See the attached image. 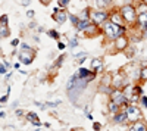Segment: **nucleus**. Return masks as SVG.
Returning a JSON list of instances; mask_svg holds the SVG:
<instances>
[{
  "label": "nucleus",
  "mask_w": 147,
  "mask_h": 131,
  "mask_svg": "<svg viewBox=\"0 0 147 131\" xmlns=\"http://www.w3.org/2000/svg\"><path fill=\"white\" fill-rule=\"evenodd\" d=\"M102 32L109 41H115L118 37L127 34V25H118V24L107 19L102 25Z\"/></svg>",
  "instance_id": "nucleus-1"
},
{
  "label": "nucleus",
  "mask_w": 147,
  "mask_h": 131,
  "mask_svg": "<svg viewBox=\"0 0 147 131\" xmlns=\"http://www.w3.org/2000/svg\"><path fill=\"white\" fill-rule=\"evenodd\" d=\"M121 10V14L122 16H124L125 19V24L128 27H134V25H137V18H138V12H137V7L136 6H132L129 3L124 5V6H121L119 7Z\"/></svg>",
  "instance_id": "nucleus-2"
},
{
  "label": "nucleus",
  "mask_w": 147,
  "mask_h": 131,
  "mask_svg": "<svg viewBox=\"0 0 147 131\" xmlns=\"http://www.w3.org/2000/svg\"><path fill=\"white\" fill-rule=\"evenodd\" d=\"M109 16H110V12H107L106 9H91V21L94 22V24H97L99 27H102L103 24L109 19Z\"/></svg>",
  "instance_id": "nucleus-3"
},
{
  "label": "nucleus",
  "mask_w": 147,
  "mask_h": 131,
  "mask_svg": "<svg viewBox=\"0 0 147 131\" xmlns=\"http://www.w3.org/2000/svg\"><path fill=\"white\" fill-rule=\"evenodd\" d=\"M125 112H127V115H128V122H129V124L143 120L141 109L137 106V103H129V106L127 108V111H125Z\"/></svg>",
  "instance_id": "nucleus-4"
},
{
  "label": "nucleus",
  "mask_w": 147,
  "mask_h": 131,
  "mask_svg": "<svg viewBox=\"0 0 147 131\" xmlns=\"http://www.w3.org/2000/svg\"><path fill=\"white\" fill-rule=\"evenodd\" d=\"M109 97H110V100H113V102H116L118 105H124L125 102H128V99H127V94H125V91L122 90V88H113L112 91H110V94H109ZM129 103V102H128Z\"/></svg>",
  "instance_id": "nucleus-5"
},
{
  "label": "nucleus",
  "mask_w": 147,
  "mask_h": 131,
  "mask_svg": "<svg viewBox=\"0 0 147 131\" xmlns=\"http://www.w3.org/2000/svg\"><path fill=\"white\" fill-rule=\"evenodd\" d=\"M52 18L57 22V24H65L66 22V19L69 18V14L65 10V9H60L59 6H56L55 9H53V12H52Z\"/></svg>",
  "instance_id": "nucleus-6"
},
{
  "label": "nucleus",
  "mask_w": 147,
  "mask_h": 131,
  "mask_svg": "<svg viewBox=\"0 0 147 131\" xmlns=\"http://www.w3.org/2000/svg\"><path fill=\"white\" fill-rule=\"evenodd\" d=\"M128 44H129V37L127 34L121 35V37H118L115 41H113V46H115V50L116 52H124L128 49Z\"/></svg>",
  "instance_id": "nucleus-7"
},
{
  "label": "nucleus",
  "mask_w": 147,
  "mask_h": 131,
  "mask_svg": "<svg viewBox=\"0 0 147 131\" xmlns=\"http://www.w3.org/2000/svg\"><path fill=\"white\" fill-rule=\"evenodd\" d=\"M34 56H35V52H28V50H21L19 52V61L24 63V65H31L32 61H34Z\"/></svg>",
  "instance_id": "nucleus-8"
},
{
  "label": "nucleus",
  "mask_w": 147,
  "mask_h": 131,
  "mask_svg": "<svg viewBox=\"0 0 147 131\" xmlns=\"http://www.w3.org/2000/svg\"><path fill=\"white\" fill-rule=\"evenodd\" d=\"M112 86H113V88H124L127 86V82H125V74H113Z\"/></svg>",
  "instance_id": "nucleus-9"
},
{
  "label": "nucleus",
  "mask_w": 147,
  "mask_h": 131,
  "mask_svg": "<svg viewBox=\"0 0 147 131\" xmlns=\"http://www.w3.org/2000/svg\"><path fill=\"white\" fill-rule=\"evenodd\" d=\"M77 74H78L80 78H87L88 81H93L96 78V75H97L93 69H87V68H80L77 71Z\"/></svg>",
  "instance_id": "nucleus-10"
},
{
  "label": "nucleus",
  "mask_w": 147,
  "mask_h": 131,
  "mask_svg": "<svg viewBox=\"0 0 147 131\" xmlns=\"http://www.w3.org/2000/svg\"><path fill=\"white\" fill-rule=\"evenodd\" d=\"M100 31H102V27H99V25H97V24L91 22L90 25H88L87 28H85V30H84L82 32H84L85 35H87V37H96V35L99 34Z\"/></svg>",
  "instance_id": "nucleus-11"
},
{
  "label": "nucleus",
  "mask_w": 147,
  "mask_h": 131,
  "mask_svg": "<svg viewBox=\"0 0 147 131\" xmlns=\"http://www.w3.org/2000/svg\"><path fill=\"white\" fill-rule=\"evenodd\" d=\"M109 19L112 22H115V24H118V25H127L124 16H122V14H121V10H112V12H110Z\"/></svg>",
  "instance_id": "nucleus-12"
},
{
  "label": "nucleus",
  "mask_w": 147,
  "mask_h": 131,
  "mask_svg": "<svg viewBox=\"0 0 147 131\" xmlns=\"http://www.w3.org/2000/svg\"><path fill=\"white\" fill-rule=\"evenodd\" d=\"M112 118H113V122L115 124H127L128 122V115H127L125 111H121V112L112 115Z\"/></svg>",
  "instance_id": "nucleus-13"
},
{
  "label": "nucleus",
  "mask_w": 147,
  "mask_h": 131,
  "mask_svg": "<svg viewBox=\"0 0 147 131\" xmlns=\"http://www.w3.org/2000/svg\"><path fill=\"white\" fill-rule=\"evenodd\" d=\"M91 69L94 71L96 74H99L103 71V59L102 57H94L91 61Z\"/></svg>",
  "instance_id": "nucleus-14"
},
{
  "label": "nucleus",
  "mask_w": 147,
  "mask_h": 131,
  "mask_svg": "<svg viewBox=\"0 0 147 131\" xmlns=\"http://www.w3.org/2000/svg\"><path fill=\"white\" fill-rule=\"evenodd\" d=\"M129 130L131 131H147V124L144 122V120H140V121H136L129 125Z\"/></svg>",
  "instance_id": "nucleus-15"
},
{
  "label": "nucleus",
  "mask_w": 147,
  "mask_h": 131,
  "mask_svg": "<svg viewBox=\"0 0 147 131\" xmlns=\"http://www.w3.org/2000/svg\"><path fill=\"white\" fill-rule=\"evenodd\" d=\"M27 120H28L32 125H35V127H41V121H40L38 115H37L35 112H28V113H27Z\"/></svg>",
  "instance_id": "nucleus-16"
},
{
  "label": "nucleus",
  "mask_w": 147,
  "mask_h": 131,
  "mask_svg": "<svg viewBox=\"0 0 147 131\" xmlns=\"http://www.w3.org/2000/svg\"><path fill=\"white\" fill-rule=\"evenodd\" d=\"M107 111H109L110 115H115V113L121 112V105H118V103L113 102V100H109V103H107Z\"/></svg>",
  "instance_id": "nucleus-17"
},
{
  "label": "nucleus",
  "mask_w": 147,
  "mask_h": 131,
  "mask_svg": "<svg viewBox=\"0 0 147 131\" xmlns=\"http://www.w3.org/2000/svg\"><path fill=\"white\" fill-rule=\"evenodd\" d=\"M91 22H93L91 19H80V22L77 24V27H75V28H77V31H78V32H82L85 28H87V27L90 25Z\"/></svg>",
  "instance_id": "nucleus-18"
},
{
  "label": "nucleus",
  "mask_w": 147,
  "mask_h": 131,
  "mask_svg": "<svg viewBox=\"0 0 147 131\" xmlns=\"http://www.w3.org/2000/svg\"><path fill=\"white\" fill-rule=\"evenodd\" d=\"M112 80H113V74H105L102 78H100V84L102 86H112Z\"/></svg>",
  "instance_id": "nucleus-19"
},
{
  "label": "nucleus",
  "mask_w": 147,
  "mask_h": 131,
  "mask_svg": "<svg viewBox=\"0 0 147 131\" xmlns=\"http://www.w3.org/2000/svg\"><path fill=\"white\" fill-rule=\"evenodd\" d=\"M80 19H91L90 16H91V9L90 7H85V9H82L81 12H80Z\"/></svg>",
  "instance_id": "nucleus-20"
},
{
  "label": "nucleus",
  "mask_w": 147,
  "mask_h": 131,
  "mask_svg": "<svg viewBox=\"0 0 147 131\" xmlns=\"http://www.w3.org/2000/svg\"><path fill=\"white\" fill-rule=\"evenodd\" d=\"M80 77H78V74H74L69 80H68V82H66V90H71L74 86L77 84V80H78Z\"/></svg>",
  "instance_id": "nucleus-21"
},
{
  "label": "nucleus",
  "mask_w": 147,
  "mask_h": 131,
  "mask_svg": "<svg viewBox=\"0 0 147 131\" xmlns=\"http://www.w3.org/2000/svg\"><path fill=\"white\" fill-rule=\"evenodd\" d=\"M96 5L100 9H106L107 6L112 5V0H96Z\"/></svg>",
  "instance_id": "nucleus-22"
},
{
  "label": "nucleus",
  "mask_w": 147,
  "mask_h": 131,
  "mask_svg": "<svg viewBox=\"0 0 147 131\" xmlns=\"http://www.w3.org/2000/svg\"><path fill=\"white\" fill-rule=\"evenodd\" d=\"M147 24V12H143V14H138V18H137V25H144Z\"/></svg>",
  "instance_id": "nucleus-23"
},
{
  "label": "nucleus",
  "mask_w": 147,
  "mask_h": 131,
  "mask_svg": "<svg viewBox=\"0 0 147 131\" xmlns=\"http://www.w3.org/2000/svg\"><path fill=\"white\" fill-rule=\"evenodd\" d=\"M127 99H128V102H129V103H138V102H140V94H137L136 91H134V93L128 94Z\"/></svg>",
  "instance_id": "nucleus-24"
},
{
  "label": "nucleus",
  "mask_w": 147,
  "mask_h": 131,
  "mask_svg": "<svg viewBox=\"0 0 147 131\" xmlns=\"http://www.w3.org/2000/svg\"><path fill=\"white\" fill-rule=\"evenodd\" d=\"M136 7H137V12H138V14H143V12H147V3L144 2V0H140V2L136 5Z\"/></svg>",
  "instance_id": "nucleus-25"
},
{
  "label": "nucleus",
  "mask_w": 147,
  "mask_h": 131,
  "mask_svg": "<svg viewBox=\"0 0 147 131\" xmlns=\"http://www.w3.org/2000/svg\"><path fill=\"white\" fill-rule=\"evenodd\" d=\"M138 80H140L141 82L147 81V66H143V68L138 71Z\"/></svg>",
  "instance_id": "nucleus-26"
},
{
  "label": "nucleus",
  "mask_w": 147,
  "mask_h": 131,
  "mask_svg": "<svg viewBox=\"0 0 147 131\" xmlns=\"http://www.w3.org/2000/svg\"><path fill=\"white\" fill-rule=\"evenodd\" d=\"M9 28H7V25H0V37L2 38H7L9 37Z\"/></svg>",
  "instance_id": "nucleus-27"
},
{
  "label": "nucleus",
  "mask_w": 147,
  "mask_h": 131,
  "mask_svg": "<svg viewBox=\"0 0 147 131\" xmlns=\"http://www.w3.org/2000/svg\"><path fill=\"white\" fill-rule=\"evenodd\" d=\"M47 35L53 40H59L60 38V34L56 31V30H47Z\"/></svg>",
  "instance_id": "nucleus-28"
},
{
  "label": "nucleus",
  "mask_w": 147,
  "mask_h": 131,
  "mask_svg": "<svg viewBox=\"0 0 147 131\" xmlns=\"http://www.w3.org/2000/svg\"><path fill=\"white\" fill-rule=\"evenodd\" d=\"M69 3H71V0H57V6L60 9H66L69 6Z\"/></svg>",
  "instance_id": "nucleus-29"
},
{
  "label": "nucleus",
  "mask_w": 147,
  "mask_h": 131,
  "mask_svg": "<svg viewBox=\"0 0 147 131\" xmlns=\"http://www.w3.org/2000/svg\"><path fill=\"white\" fill-rule=\"evenodd\" d=\"M65 57H66V55H60V56L56 59V65H55V68L62 66V63H63V61H65Z\"/></svg>",
  "instance_id": "nucleus-30"
},
{
  "label": "nucleus",
  "mask_w": 147,
  "mask_h": 131,
  "mask_svg": "<svg viewBox=\"0 0 147 131\" xmlns=\"http://www.w3.org/2000/svg\"><path fill=\"white\" fill-rule=\"evenodd\" d=\"M69 19H71V22H72L74 27H77V24L80 22V16H78V15H71V14H69Z\"/></svg>",
  "instance_id": "nucleus-31"
},
{
  "label": "nucleus",
  "mask_w": 147,
  "mask_h": 131,
  "mask_svg": "<svg viewBox=\"0 0 147 131\" xmlns=\"http://www.w3.org/2000/svg\"><path fill=\"white\" fill-rule=\"evenodd\" d=\"M140 105H141L143 109H147V96L141 94V96H140Z\"/></svg>",
  "instance_id": "nucleus-32"
},
{
  "label": "nucleus",
  "mask_w": 147,
  "mask_h": 131,
  "mask_svg": "<svg viewBox=\"0 0 147 131\" xmlns=\"http://www.w3.org/2000/svg\"><path fill=\"white\" fill-rule=\"evenodd\" d=\"M7 22H9V18H7L6 14H3L0 16V25H7Z\"/></svg>",
  "instance_id": "nucleus-33"
},
{
  "label": "nucleus",
  "mask_w": 147,
  "mask_h": 131,
  "mask_svg": "<svg viewBox=\"0 0 147 131\" xmlns=\"http://www.w3.org/2000/svg\"><path fill=\"white\" fill-rule=\"evenodd\" d=\"M60 103H62L60 100H56V102H47L46 105H47V108H56V106H59Z\"/></svg>",
  "instance_id": "nucleus-34"
},
{
  "label": "nucleus",
  "mask_w": 147,
  "mask_h": 131,
  "mask_svg": "<svg viewBox=\"0 0 147 131\" xmlns=\"http://www.w3.org/2000/svg\"><path fill=\"white\" fill-rule=\"evenodd\" d=\"M78 43H80V41H78L77 38H71V40H69V47H71V49H75V47L78 46Z\"/></svg>",
  "instance_id": "nucleus-35"
},
{
  "label": "nucleus",
  "mask_w": 147,
  "mask_h": 131,
  "mask_svg": "<svg viewBox=\"0 0 147 131\" xmlns=\"http://www.w3.org/2000/svg\"><path fill=\"white\" fill-rule=\"evenodd\" d=\"M21 49H22V50H28V52H34L32 47H31L28 43H22V44H21Z\"/></svg>",
  "instance_id": "nucleus-36"
},
{
  "label": "nucleus",
  "mask_w": 147,
  "mask_h": 131,
  "mask_svg": "<svg viewBox=\"0 0 147 131\" xmlns=\"http://www.w3.org/2000/svg\"><path fill=\"white\" fill-rule=\"evenodd\" d=\"M6 68H7V66H6L5 62L2 61V65H0V74H2V75H6V74H7V72H6Z\"/></svg>",
  "instance_id": "nucleus-37"
},
{
  "label": "nucleus",
  "mask_w": 147,
  "mask_h": 131,
  "mask_svg": "<svg viewBox=\"0 0 147 131\" xmlns=\"http://www.w3.org/2000/svg\"><path fill=\"white\" fill-rule=\"evenodd\" d=\"M134 91L141 96V94H143V87H141V86H134Z\"/></svg>",
  "instance_id": "nucleus-38"
},
{
  "label": "nucleus",
  "mask_w": 147,
  "mask_h": 131,
  "mask_svg": "<svg viewBox=\"0 0 147 131\" xmlns=\"http://www.w3.org/2000/svg\"><path fill=\"white\" fill-rule=\"evenodd\" d=\"M7 99H9V94L6 93V94H3V96L0 97V103H2V105H5V103L7 102Z\"/></svg>",
  "instance_id": "nucleus-39"
},
{
  "label": "nucleus",
  "mask_w": 147,
  "mask_h": 131,
  "mask_svg": "<svg viewBox=\"0 0 147 131\" xmlns=\"http://www.w3.org/2000/svg\"><path fill=\"white\" fill-rule=\"evenodd\" d=\"M34 15H35V12H34L32 9H30V10H27V16H28L30 19H32V18H34Z\"/></svg>",
  "instance_id": "nucleus-40"
},
{
  "label": "nucleus",
  "mask_w": 147,
  "mask_h": 131,
  "mask_svg": "<svg viewBox=\"0 0 147 131\" xmlns=\"http://www.w3.org/2000/svg\"><path fill=\"white\" fill-rule=\"evenodd\" d=\"M85 59H87V56H82V57L77 59V63H78V65H82V63L85 62Z\"/></svg>",
  "instance_id": "nucleus-41"
},
{
  "label": "nucleus",
  "mask_w": 147,
  "mask_h": 131,
  "mask_svg": "<svg viewBox=\"0 0 147 131\" xmlns=\"http://www.w3.org/2000/svg\"><path fill=\"white\" fill-rule=\"evenodd\" d=\"M65 47H66L65 43H62V41H59V43H57V49H59V50H63Z\"/></svg>",
  "instance_id": "nucleus-42"
},
{
  "label": "nucleus",
  "mask_w": 147,
  "mask_h": 131,
  "mask_svg": "<svg viewBox=\"0 0 147 131\" xmlns=\"http://www.w3.org/2000/svg\"><path fill=\"white\" fill-rule=\"evenodd\" d=\"M10 44H12V46H13V47H16V46L19 44V38H13V40H12V41H10Z\"/></svg>",
  "instance_id": "nucleus-43"
},
{
  "label": "nucleus",
  "mask_w": 147,
  "mask_h": 131,
  "mask_svg": "<svg viewBox=\"0 0 147 131\" xmlns=\"http://www.w3.org/2000/svg\"><path fill=\"white\" fill-rule=\"evenodd\" d=\"M84 113H85V116L90 113V106H88V105H87V106H84Z\"/></svg>",
  "instance_id": "nucleus-44"
},
{
  "label": "nucleus",
  "mask_w": 147,
  "mask_h": 131,
  "mask_svg": "<svg viewBox=\"0 0 147 131\" xmlns=\"http://www.w3.org/2000/svg\"><path fill=\"white\" fill-rule=\"evenodd\" d=\"M93 128H94V130H100V128H102V124H99V122H94V124H93Z\"/></svg>",
  "instance_id": "nucleus-45"
},
{
  "label": "nucleus",
  "mask_w": 147,
  "mask_h": 131,
  "mask_svg": "<svg viewBox=\"0 0 147 131\" xmlns=\"http://www.w3.org/2000/svg\"><path fill=\"white\" fill-rule=\"evenodd\" d=\"M15 115H16V116H22V115H24V111H21V109H15Z\"/></svg>",
  "instance_id": "nucleus-46"
},
{
  "label": "nucleus",
  "mask_w": 147,
  "mask_h": 131,
  "mask_svg": "<svg viewBox=\"0 0 147 131\" xmlns=\"http://www.w3.org/2000/svg\"><path fill=\"white\" fill-rule=\"evenodd\" d=\"M30 3H31V0H22V3H21V5H22V6H28Z\"/></svg>",
  "instance_id": "nucleus-47"
},
{
  "label": "nucleus",
  "mask_w": 147,
  "mask_h": 131,
  "mask_svg": "<svg viewBox=\"0 0 147 131\" xmlns=\"http://www.w3.org/2000/svg\"><path fill=\"white\" fill-rule=\"evenodd\" d=\"M21 63H22V62H21V61H19V62H16V63H15V65H13V68H15V69H18V71H19V68H21Z\"/></svg>",
  "instance_id": "nucleus-48"
},
{
  "label": "nucleus",
  "mask_w": 147,
  "mask_h": 131,
  "mask_svg": "<svg viewBox=\"0 0 147 131\" xmlns=\"http://www.w3.org/2000/svg\"><path fill=\"white\" fill-rule=\"evenodd\" d=\"M3 77H5V81H9V80H10V77H12V74H10V72H7V74H6V75H3Z\"/></svg>",
  "instance_id": "nucleus-49"
},
{
  "label": "nucleus",
  "mask_w": 147,
  "mask_h": 131,
  "mask_svg": "<svg viewBox=\"0 0 147 131\" xmlns=\"http://www.w3.org/2000/svg\"><path fill=\"white\" fill-rule=\"evenodd\" d=\"M0 118H2V120H5V118H6V113H5V111H3V109L0 111Z\"/></svg>",
  "instance_id": "nucleus-50"
},
{
  "label": "nucleus",
  "mask_w": 147,
  "mask_h": 131,
  "mask_svg": "<svg viewBox=\"0 0 147 131\" xmlns=\"http://www.w3.org/2000/svg\"><path fill=\"white\" fill-rule=\"evenodd\" d=\"M37 31H38V32H43V31H44V28H43V27H38V28H37Z\"/></svg>",
  "instance_id": "nucleus-51"
},
{
  "label": "nucleus",
  "mask_w": 147,
  "mask_h": 131,
  "mask_svg": "<svg viewBox=\"0 0 147 131\" xmlns=\"http://www.w3.org/2000/svg\"><path fill=\"white\" fill-rule=\"evenodd\" d=\"M87 118H88L90 121H93V115H91V113H88V115H87Z\"/></svg>",
  "instance_id": "nucleus-52"
},
{
  "label": "nucleus",
  "mask_w": 147,
  "mask_h": 131,
  "mask_svg": "<svg viewBox=\"0 0 147 131\" xmlns=\"http://www.w3.org/2000/svg\"><path fill=\"white\" fill-rule=\"evenodd\" d=\"M144 2H146V3H147V0H144Z\"/></svg>",
  "instance_id": "nucleus-53"
}]
</instances>
